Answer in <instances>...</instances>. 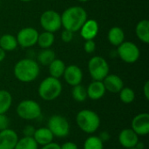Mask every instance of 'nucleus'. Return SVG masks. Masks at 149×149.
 <instances>
[{"label": "nucleus", "mask_w": 149, "mask_h": 149, "mask_svg": "<svg viewBox=\"0 0 149 149\" xmlns=\"http://www.w3.org/2000/svg\"><path fill=\"white\" fill-rule=\"evenodd\" d=\"M15 78L22 83H31L37 79L40 73V67L32 58H22L18 60L13 68Z\"/></svg>", "instance_id": "f257e3e1"}, {"label": "nucleus", "mask_w": 149, "mask_h": 149, "mask_svg": "<svg viewBox=\"0 0 149 149\" xmlns=\"http://www.w3.org/2000/svg\"><path fill=\"white\" fill-rule=\"evenodd\" d=\"M86 20V10L78 5L68 7L61 14L62 26L65 29L72 31L73 33L79 31Z\"/></svg>", "instance_id": "f03ea898"}, {"label": "nucleus", "mask_w": 149, "mask_h": 149, "mask_svg": "<svg viewBox=\"0 0 149 149\" xmlns=\"http://www.w3.org/2000/svg\"><path fill=\"white\" fill-rule=\"evenodd\" d=\"M75 121L78 127L87 134L96 133L101 124L100 115L90 109H83L78 112L75 117Z\"/></svg>", "instance_id": "7ed1b4c3"}, {"label": "nucleus", "mask_w": 149, "mask_h": 149, "mask_svg": "<svg viewBox=\"0 0 149 149\" xmlns=\"http://www.w3.org/2000/svg\"><path fill=\"white\" fill-rule=\"evenodd\" d=\"M63 90V86L59 79L47 77L44 79L38 88V96L45 101H52L58 99Z\"/></svg>", "instance_id": "20e7f679"}, {"label": "nucleus", "mask_w": 149, "mask_h": 149, "mask_svg": "<svg viewBox=\"0 0 149 149\" xmlns=\"http://www.w3.org/2000/svg\"><path fill=\"white\" fill-rule=\"evenodd\" d=\"M16 113L24 120H35L41 116L42 108L34 100H24L17 106Z\"/></svg>", "instance_id": "39448f33"}, {"label": "nucleus", "mask_w": 149, "mask_h": 149, "mask_svg": "<svg viewBox=\"0 0 149 149\" xmlns=\"http://www.w3.org/2000/svg\"><path fill=\"white\" fill-rule=\"evenodd\" d=\"M47 127L54 137L64 139L70 134L71 127L68 120L59 114L51 116L47 121Z\"/></svg>", "instance_id": "423d86ee"}, {"label": "nucleus", "mask_w": 149, "mask_h": 149, "mask_svg": "<svg viewBox=\"0 0 149 149\" xmlns=\"http://www.w3.org/2000/svg\"><path fill=\"white\" fill-rule=\"evenodd\" d=\"M88 72L93 80L102 81L109 74V65L107 61L100 57L94 56L88 61Z\"/></svg>", "instance_id": "0eeeda50"}, {"label": "nucleus", "mask_w": 149, "mask_h": 149, "mask_svg": "<svg viewBox=\"0 0 149 149\" xmlns=\"http://www.w3.org/2000/svg\"><path fill=\"white\" fill-rule=\"evenodd\" d=\"M40 25L45 31L54 33L62 26L61 15L56 10H47L40 16Z\"/></svg>", "instance_id": "6e6552de"}, {"label": "nucleus", "mask_w": 149, "mask_h": 149, "mask_svg": "<svg viewBox=\"0 0 149 149\" xmlns=\"http://www.w3.org/2000/svg\"><path fill=\"white\" fill-rule=\"evenodd\" d=\"M117 54L125 63L134 64L139 59L141 52L134 43L131 41H124L118 46Z\"/></svg>", "instance_id": "1a4fd4ad"}, {"label": "nucleus", "mask_w": 149, "mask_h": 149, "mask_svg": "<svg viewBox=\"0 0 149 149\" xmlns=\"http://www.w3.org/2000/svg\"><path fill=\"white\" fill-rule=\"evenodd\" d=\"M38 31L33 27H24L17 34V45L22 48H30L37 44Z\"/></svg>", "instance_id": "9d476101"}, {"label": "nucleus", "mask_w": 149, "mask_h": 149, "mask_svg": "<svg viewBox=\"0 0 149 149\" xmlns=\"http://www.w3.org/2000/svg\"><path fill=\"white\" fill-rule=\"evenodd\" d=\"M131 129L138 136H147L149 134V113H140L131 121Z\"/></svg>", "instance_id": "9b49d317"}, {"label": "nucleus", "mask_w": 149, "mask_h": 149, "mask_svg": "<svg viewBox=\"0 0 149 149\" xmlns=\"http://www.w3.org/2000/svg\"><path fill=\"white\" fill-rule=\"evenodd\" d=\"M83 72L81 68L76 65H70L65 67L63 78L65 81L71 86L81 84L83 80Z\"/></svg>", "instance_id": "f8f14e48"}, {"label": "nucleus", "mask_w": 149, "mask_h": 149, "mask_svg": "<svg viewBox=\"0 0 149 149\" xmlns=\"http://www.w3.org/2000/svg\"><path fill=\"white\" fill-rule=\"evenodd\" d=\"M139 137L140 136H138L131 128H124L118 135V141L125 149L133 148H135L140 141Z\"/></svg>", "instance_id": "ddd939ff"}, {"label": "nucleus", "mask_w": 149, "mask_h": 149, "mask_svg": "<svg viewBox=\"0 0 149 149\" xmlns=\"http://www.w3.org/2000/svg\"><path fill=\"white\" fill-rule=\"evenodd\" d=\"M18 139L17 132L10 127L0 131V149H14Z\"/></svg>", "instance_id": "4468645a"}, {"label": "nucleus", "mask_w": 149, "mask_h": 149, "mask_svg": "<svg viewBox=\"0 0 149 149\" xmlns=\"http://www.w3.org/2000/svg\"><path fill=\"white\" fill-rule=\"evenodd\" d=\"M107 92L111 93H119L124 87V82L122 79L116 74H108L102 80Z\"/></svg>", "instance_id": "2eb2a0df"}, {"label": "nucleus", "mask_w": 149, "mask_h": 149, "mask_svg": "<svg viewBox=\"0 0 149 149\" xmlns=\"http://www.w3.org/2000/svg\"><path fill=\"white\" fill-rule=\"evenodd\" d=\"M99 24L95 19H87L79 31L85 40H93L99 33Z\"/></svg>", "instance_id": "dca6fc26"}, {"label": "nucleus", "mask_w": 149, "mask_h": 149, "mask_svg": "<svg viewBox=\"0 0 149 149\" xmlns=\"http://www.w3.org/2000/svg\"><path fill=\"white\" fill-rule=\"evenodd\" d=\"M106 93L107 91L104 84L102 81L100 80H93L86 87L87 98L92 100H99L102 99L105 96Z\"/></svg>", "instance_id": "f3484780"}, {"label": "nucleus", "mask_w": 149, "mask_h": 149, "mask_svg": "<svg viewBox=\"0 0 149 149\" xmlns=\"http://www.w3.org/2000/svg\"><path fill=\"white\" fill-rule=\"evenodd\" d=\"M32 138L34 139V141L37 142L38 146L42 147L52 142L54 136L47 127H42L39 128H36Z\"/></svg>", "instance_id": "a211bd4d"}, {"label": "nucleus", "mask_w": 149, "mask_h": 149, "mask_svg": "<svg viewBox=\"0 0 149 149\" xmlns=\"http://www.w3.org/2000/svg\"><path fill=\"white\" fill-rule=\"evenodd\" d=\"M107 39L112 45L118 47L125 41V33L120 27L113 26L107 33Z\"/></svg>", "instance_id": "6ab92c4d"}, {"label": "nucleus", "mask_w": 149, "mask_h": 149, "mask_svg": "<svg viewBox=\"0 0 149 149\" xmlns=\"http://www.w3.org/2000/svg\"><path fill=\"white\" fill-rule=\"evenodd\" d=\"M135 33L137 38L143 42L144 44L149 43V21L148 19L141 20L136 27H135Z\"/></svg>", "instance_id": "aec40b11"}, {"label": "nucleus", "mask_w": 149, "mask_h": 149, "mask_svg": "<svg viewBox=\"0 0 149 149\" xmlns=\"http://www.w3.org/2000/svg\"><path fill=\"white\" fill-rule=\"evenodd\" d=\"M65 67H66V65H65V62L62 59L55 58L48 65L50 76L53 77V78H56V79H60L61 77H63Z\"/></svg>", "instance_id": "412c9836"}, {"label": "nucleus", "mask_w": 149, "mask_h": 149, "mask_svg": "<svg viewBox=\"0 0 149 149\" xmlns=\"http://www.w3.org/2000/svg\"><path fill=\"white\" fill-rule=\"evenodd\" d=\"M17 41L14 35L6 33L0 36V48L4 52H12L17 47Z\"/></svg>", "instance_id": "4be33fe9"}, {"label": "nucleus", "mask_w": 149, "mask_h": 149, "mask_svg": "<svg viewBox=\"0 0 149 149\" xmlns=\"http://www.w3.org/2000/svg\"><path fill=\"white\" fill-rule=\"evenodd\" d=\"M13 98L7 90H0V113H6L12 106Z\"/></svg>", "instance_id": "5701e85b"}, {"label": "nucleus", "mask_w": 149, "mask_h": 149, "mask_svg": "<svg viewBox=\"0 0 149 149\" xmlns=\"http://www.w3.org/2000/svg\"><path fill=\"white\" fill-rule=\"evenodd\" d=\"M54 41H55L54 34L52 32L45 31L44 32L38 34L37 44L42 49H48L54 44Z\"/></svg>", "instance_id": "b1692460"}, {"label": "nucleus", "mask_w": 149, "mask_h": 149, "mask_svg": "<svg viewBox=\"0 0 149 149\" xmlns=\"http://www.w3.org/2000/svg\"><path fill=\"white\" fill-rule=\"evenodd\" d=\"M55 58H56V54H55L54 51L51 50L50 48L43 49L38 54V64H40L42 65L48 66Z\"/></svg>", "instance_id": "393cba45"}, {"label": "nucleus", "mask_w": 149, "mask_h": 149, "mask_svg": "<svg viewBox=\"0 0 149 149\" xmlns=\"http://www.w3.org/2000/svg\"><path fill=\"white\" fill-rule=\"evenodd\" d=\"M83 149H104V142L99 136L90 135L85 140Z\"/></svg>", "instance_id": "a878e982"}, {"label": "nucleus", "mask_w": 149, "mask_h": 149, "mask_svg": "<svg viewBox=\"0 0 149 149\" xmlns=\"http://www.w3.org/2000/svg\"><path fill=\"white\" fill-rule=\"evenodd\" d=\"M72 99L77 102L82 103V102L86 101L87 99L86 88L84 86H82L81 84L72 86Z\"/></svg>", "instance_id": "bb28decb"}, {"label": "nucleus", "mask_w": 149, "mask_h": 149, "mask_svg": "<svg viewBox=\"0 0 149 149\" xmlns=\"http://www.w3.org/2000/svg\"><path fill=\"white\" fill-rule=\"evenodd\" d=\"M38 145L34 141L32 137H24L19 138L14 149H39Z\"/></svg>", "instance_id": "cd10ccee"}, {"label": "nucleus", "mask_w": 149, "mask_h": 149, "mask_svg": "<svg viewBox=\"0 0 149 149\" xmlns=\"http://www.w3.org/2000/svg\"><path fill=\"white\" fill-rule=\"evenodd\" d=\"M120 100L124 104H131L135 100V92L130 87H123L119 93Z\"/></svg>", "instance_id": "c85d7f7f"}, {"label": "nucleus", "mask_w": 149, "mask_h": 149, "mask_svg": "<svg viewBox=\"0 0 149 149\" xmlns=\"http://www.w3.org/2000/svg\"><path fill=\"white\" fill-rule=\"evenodd\" d=\"M10 127V119L6 113H0V131Z\"/></svg>", "instance_id": "c756f323"}, {"label": "nucleus", "mask_w": 149, "mask_h": 149, "mask_svg": "<svg viewBox=\"0 0 149 149\" xmlns=\"http://www.w3.org/2000/svg\"><path fill=\"white\" fill-rule=\"evenodd\" d=\"M96 49V44L93 40H86L84 44V51L86 53H93Z\"/></svg>", "instance_id": "7c9ffc66"}, {"label": "nucleus", "mask_w": 149, "mask_h": 149, "mask_svg": "<svg viewBox=\"0 0 149 149\" xmlns=\"http://www.w3.org/2000/svg\"><path fill=\"white\" fill-rule=\"evenodd\" d=\"M35 130H36V128L34 127V126L29 124V125H26L23 127L22 133H23V135L24 137H33Z\"/></svg>", "instance_id": "2f4dec72"}, {"label": "nucleus", "mask_w": 149, "mask_h": 149, "mask_svg": "<svg viewBox=\"0 0 149 149\" xmlns=\"http://www.w3.org/2000/svg\"><path fill=\"white\" fill-rule=\"evenodd\" d=\"M73 38V32L65 29L61 33V39L65 43H70Z\"/></svg>", "instance_id": "473e14b6"}, {"label": "nucleus", "mask_w": 149, "mask_h": 149, "mask_svg": "<svg viewBox=\"0 0 149 149\" xmlns=\"http://www.w3.org/2000/svg\"><path fill=\"white\" fill-rule=\"evenodd\" d=\"M61 149H79L78 145L72 141H66L60 146Z\"/></svg>", "instance_id": "72a5a7b5"}, {"label": "nucleus", "mask_w": 149, "mask_h": 149, "mask_svg": "<svg viewBox=\"0 0 149 149\" xmlns=\"http://www.w3.org/2000/svg\"><path fill=\"white\" fill-rule=\"evenodd\" d=\"M40 149H61L60 148V145L58 143L56 142H51L49 144H46L45 146H42Z\"/></svg>", "instance_id": "f704fd0d"}, {"label": "nucleus", "mask_w": 149, "mask_h": 149, "mask_svg": "<svg viewBox=\"0 0 149 149\" xmlns=\"http://www.w3.org/2000/svg\"><path fill=\"white\" fill-rule=\"evenodd\" d=\"M99 137H100V140L105 143V142H107V141H108L110 140L111 135H110V134H109L108 132H107V131H103V132H101V133L100 134Z\"/></svg>", "instance_id": "c9c22d12"}, {"label": "nucleus", "mask_w": 149, "mask_h": 149, "mask_svg": "<svg viewBox=\"0 0 149 149\" xmlns=\"http://www.w3.org/2000/svg\"><path fill=\"white\" fill-rule=\"evenodd\" d=\"M143 94L147 100H149V81H146L143 86Z\"/></svg>", "instance_id": "e433bc0d"}, {"label": "nucleus", "mask_w": 149, "mask_h": 149, "mask_svg": "<svg viewBox=\"0 0 149 149\" xmlns=\"http://www.w3.org/2000/svg\"><path fill=\"white\" fill-rule=\"evenodd\" d=\"M6 56V52H4L2 48H0V62H2Z\"/></svg>", "instance_id": "4c0bfd02"}, {"label": "nucleus", "mask_w": 149, "mask_h": 149, "mask_svg": "<svg viewBox=\"0 0 149 149\" xmlns=\"http://www.w3.org/2000/svg\"><path fill=\"white\" fill-rule=\"evenodd\" d=\"M135 148L138 149H145V144L143 142H141V141H139Z\"/></svg>", "instance_id": "58836bf2"}, {"label": "nucleus", "mask_w": 149, "mask_h": 149, "mask_svg": "<svg viewBox=\"0 0 149 149\" xmlns=\"http://www.w3.org/2000/svg\"><path fill=\"white\" fill-rule=\"evenodd\" d=\"M19 1H21V2H24V3H27V2H31V1H32V0H19Z\"/></svg>", "instance_id": "ea45409f"}, {"label": "nucleus", "mask_w": 149, "mask_h": 149, "mask_svg": "<svg viewBox=\"0 0 149 149\" xmlns=\"http://www.w3.org/2000/svg\"><path fill=\"white\" fill-rule=\"evenodd\" d=\"M78 1H79V2H81V3H86V2H87V1H89V0H78Z\"/></svg>", "instance_id": "a19ab883"}, {"label": "nucleus", "mask_w": 149, "mask_h": 149, "mask_svg": "<svg viewBox=\"0 0 149 149\" xmlns=\"http://www.w3.org/2000/svg\"><path fill=\"white\" fill-rule=\"evenodd\" d=\"M128 149H138V148H128Z\"/></svg>", "instance_id": "79ce46f5"}, {"label": "nucleus", "mask_w": 149, "mask_h": 149, "mask_svg": "<svg viewBox=\"0 0 149 149\" xmlns=\"http://www.w3.org/2000/svg\"><path fill=\"white\" fill-rule=\"evenodd\" d=\"M0 36H1V35H0Z\"/></svg>", "instance_id": "37998d69"}]
</instances>
